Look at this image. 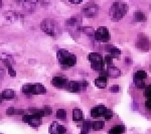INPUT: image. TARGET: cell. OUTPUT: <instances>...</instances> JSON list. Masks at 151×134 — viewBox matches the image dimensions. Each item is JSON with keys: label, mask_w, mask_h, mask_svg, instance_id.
<instances>
[{"label": "cell", "mask_w": 151, "mask_h": 134, "mask_svg": "<svg viewBox=\"0 0 151 134\" xmlns=\"http://www.w3.org/2000/svg\"><path fill=\"white\" fill-rule=\"evenodd\" d=\"M104 121H95V122H92V128L95 131H99L104 127Z\"/></svg>", "instance_id": "cb8c5ba5"}, {"label": "cell", "mask_w": 151, "mask_h": 134, "mask_svg": "<svg viewBox=\"0 0 151 134\" xmlns=\"http://www.w3.org/2000/svg\"><path fill=\"white\" fill-rule=\"evenodd\" d=\"M125 131V127L123 125H116L109 130L108 134H122Z\"/></svg>", "instance_id": "d6986e66"}, {"label": "cell", "mask_w": 151, "mask_h": 134, "mask_svg": "<svg viewBox=\"0 0 151 134\" xmlns=\"http://www.w3.org/2000/svg\"><path fill=\"white\" fill-rule=\"evenodd\" d=\"M145 106H146V108L151 109V99H147V100H146Z\"/></svg>", "instance_id": "f35d334b"}, {"label": "cell", "mask_w": 151, "mask_h": 134, "mask_svg": "<svg viewBox=\"0 0 151 134\" xmlns=\"http://www.w3.org/2000/svg\"><path fill=\"white\" fill-rule=\"evenodd\" d=\"M20 4H21L24 9L26 10H32L36 7V2H32V1H22L20 2Z\"/></svg>", "instance_id": "603a6c76"}, {"label": "cell", "mask_w": 151, "mask_h": 134, "mask_svg": "<svg viewBox=\"0 0 151 134\" xmlns=\"http://www.w3.org/2000/svg\"><path fill=\"white\" fill-rule=\"evenodd\" d=\"M68 81L67 79L63 78V77H55V78L51 80V85L55 86L57 88H66L68 84Z\"/></svg>", "instance_id": "7c38bea8"}, {"label": "cell", "mask_w": 151, "mask_h": 134, "mask_svg": "<svg viewBox=\"0 0 151 134\" xmlns=\"http://www.w3.org/2000/svg\"><path fill=\"white\" fill-rule=\"evenodd\" d=\"M8 72H9V75H10L11 77H15V76H16L15 71H14L13 69H12V67H9V68H8Z\"/></svg>", "instance_id": "8d00e7d4"}, {"label": "cell", "mask_w": 151, "mask_h": 134, "mask_svg": "<svg viewBox=\"0 0 151 134\" xmlns=\"http://www.w3.org/2000/svg\"><path fill=\"white\" fill-rule=\"evenodd\" d=\"M134 84H135V86L137 87V89H139V90H142L145 88V82L143 80H140V79L134 78Z\"/></svg>", "instance_id": "f1b7e54d"}, {"label": "cell", "mask_w": 151, "mask_h": 134, "mask_svg": "<svg viewBox=\"0 0 151 134\" xmlns=\"http://www.w3.org/2000/svg\"><path fill=\"white\" fill-rule=\"evenodd\" d=\"M119 91V86L118 85H114L111 87V92H113V93H116V92Z\"/></svg>", "instance_id": "74e56055"}, {"label": "cell", "mask_w": 151, "mask_h": 134, "mask_svg": "<svg viewBox=\"0 0 151 134\" xmlns=\"http://www.w3.org/2000/svg\"><path fill=\"white\" fill-rule=\"evenodd\" d=\"M29 111L32 113L33 115H36V116H38V117H42V116H46L44 113V111H43V109H34V108H30Z\"/></svg>", "instance_id": "d4e9b609"}, {"label": "cell", "mask_w": 151, "mask_h": 134, "mask_svg": "<svg viewBox=\"0 0 151 134\" xmlns=\"http://www.w3.org/2000/svg\"><path fill=\"white\" fill-rule=\"evenodd\" d=\"M4 16H5L7 19H9L10 21H14V20L20 19L22 15H19V14L14 11H6L5 13H4Z\"/></svg>", "instance_id": "e0dca14e"}, {"label": "cell", "mask_w": 151, "mask_h": 134, "mask_svg": "<svg viewBox=\"0 0 151 134\" xmlns=\"http://www.w3.org/2000/svg\"><path fill=\"white\" fill-rule=\"evenodd\" d=\"M107 108L103 105H99L96 106L91 110V116L94 117V118H97V117H101V116H104L105 113H106Z\"/></svg>", "instance_id": "8fae6325"}, {"label": "cell", "mask_w": 151, "mask_h": 134, "mask_svg": "<svg viewBox=\"0 0 151 134\" xmlns=\"http://www.w3.org/2000/svg\"><path fill=\"white\" fill-rule=\"evenodd\" d=\"M87 88V82L84 80L81 81H69L66 86L65 89L68 91L73 92V93H78L82 90H86Z\"/></svg>", "instance_id": "5b68a950"}, {"label": "cell", "mask_w": 151, "mask_h": 134, "mask_svg": "<svg viewBox=\"0 0 151 134\" xmlns=\"http://www.w3.org/2000/svg\"><path fill=\"white\" fill-rule=\"evenodd\" d=\"M45 92H46V88L41 85V84H32L31 94H33V95H41V94H45Z\"/></svg>", "instance_id": "4fadbf2b"}, {"label": "cell", "mask_w": 151, "mask_h": 134, "mask_svg": "<svg viewBox=\"0 0 151 134\" xmlns=\"http://www.w3.org/2000/svg\"><path fill=\"white\" fill-rule=\"evenodd\" d=\"M112 56H110V54H108V56H105V62H106L107 66H108V68H110V67H114L113 66V60H112Z\"/></svg>", "instance_id": "4dcf8cb0"}, {"label": "cell", "mask_w": 151, "mask_h": 134, "mask_svg": "<svg viewBox=\"0 0 151 134\" xmlns=\"http://www.w3.org/2000/svg\"><path fill=\"white\" fill-rule=\"evenodd\" d=\"M91 128H92V122L90 120H85L84 123H83L81 134H88Z\"/></svg>", "instance_id": "7402d4cb"}, {"label": "cell", "mask_w": 151, "mask_h": 134, "mask_svg": "<svg viewBox=\"0 0 151 134\" xmlns=\"http://www.w3.org/2000/svg\"><path fill=\"white\" fill-rule=\"evenodd\" d=\"M112 116H113V111L110 110V109H107L106 113H105V115H104L105 119H106V120H109V119L112 118Z\"/></svg>", "instance_id": "836d02e7"}, {"label": "cell", "mask_w": 151, "mask_h": 134, "mask_svg": "<svg viewBox=\"0 0 151 134\" xmlns=\"http://www.w3.org/2000/svg\"><path fill=\"white\" fill-rule=\"evenodd\" d=\"M2 99H5V100H11L14 98V96H15V93H14V91H12V90H4L3 92H2Z\"/></svg>", "instance_id": "44dd1931"}, {"label": "cell", "mask_w": 151, "mask_h": 134, "mask_svg": "<svg viewBox=\"0 0 151 134\" xmlns=\"http://www.w3.org/2000/svg\"><path fill=\"white\" fill-rule=\"evenodd\" d=\"M6 114L7 115H14V114H16V109H14V108H12V107H10V108H8L7 110H6Z\"/></svg>", "instance_id": "e575fe53"}, {"label": "cell", "mask_w": 151, "mask_h": 134, "mask_svg": "<svg viewBox=\"0 0 151 134\" xmlns=\"http://www.w3.org/2000/svg\"><path fill=\"white\" fill-rule=\"evenodd\" d=\"M106 49L109 52L110 56H112L113 58H119L120 56H121V51H120L118 47H113V45H109V47H106Z\"/></svg>", "instance_id": "9a60e30c"}, {"label": "cell", "mask_w": 151, "mask_h": 134, "mask_svg": "<svg viewBox=\"0 0 151 134\" xmlns=\"http://www.w3.org/2000/svg\"><path fill=\"white\" fill-rule=\"evenodd\" d=\"M57 118L61 119V120H64V119L67 118V112L64 109H59L57 111Z\"/></svg>", "instance_id": "f546056e"}, {"label": "cell", "mask_w": 151, "mask_h": 134, "mask_svg": "<svg viewBox=\"0 0 151 134\" xmlns=\"http://www.w3.org/2000/svg\"><path fill=\"white\" fill-rule=\"evenodd\" d=\"M136 47L140 49V51H144V52H147L150 49V41L146 38L145 36L142 35L141 39L138 38L137 43H136Z\"/></svg>", "instance_id": "30bf717a"}, {"label": "cell", "mask_w": 151, "mask_h": 134, "mask_svg": "<svg viewBox=\"0 0 151 134\" xmlns=\"http://www.w3.org/2000/svg\"><path fill=\"white\" fill-rule=\"evenodd\" d=\"M82 30H83V31H85V32H86L87 34H89V35H92V34H94V35H95V31H94V29L91 28V27H83Z\"/></svg>", "instance_id": "1f68e13d"}, {"label": "cell", "mask_w": 151, "mask_h": 134, "mask_svg": "<svg viewBox=\"0 0 151 134\" xmlns=\"http://www.w3.org/2000/svg\"><path fill=\"white\" fill-rule=\"evenodd\" d=\"M81 23H82V19H81L78 15L73 16L72 18H70V19H68L67 21H66L67 26H70V27H78Z\"/></svg>", "instance_id": "5bb4252c"}, {"label": "cell", "mask_w": 151, "mask_h": 134, "mask_svg": "<svg viewBox=\"0 0 151 134\" xmlns=\"http://www.w3.org/2000/svg\"><path fill=\"white\" fill-rule=\"evenodd\" d=\"M31 90H32V84H25L22 86V93L26 94V95H31Z\"/></svg>", "instance_id": "4316f807"}, {"label": "cell", "mask_w": 151, "mask_h": 134, "mask_svg": "<svg viewBox=\"0 0 151 134\" xmlns=\"http://www.w3.org/2000/svg\"><path fill=\"white\" fill-rule=\"evenodd\" d=\"M135 79H140V80H144V79L147 78V73L145 71H142V70H139L135 73V76H134Z\"/></svg>", "instance_id": "484cf974"}, {"label": "cell", "mask_w": 151, "mask_h": 134, "mask_svg": "<svg viewBox=\"0 0 151 134\" xmlns=\"http://www.w3.org/2000/svg\"><path fill=\"white\" fill-rule=\"evenodd\" d=\"M66 131H67L66 127L57 122L51 123V126H49V134H65Z\"/></svg>", "instance_id": "9c48e42d"}, {"label": "cell", "mask_w": 151, "mask_h": 134, "mask_svg": "<svg viewBox=\"0 0 151 134\" xmlns=\"http://www.w3.org/2000/svg\"><path fill=\"white\" fill-rule=\"evenodd\" d=\"M89 60L91 62V67L94 69L95 71H99L102 72L103 68H104V60L100 54L98 53H91L89 54Z\"/></svg>", "instance_id": "277c9868"}, {"label": "cell", "mask_w": 151, "mask_h": 134, "mask_svg": "<svg viewBox=\"0 0 151 134\" xmlns=\"http://www.w3.org/2000/svg\"><path fill=\"white\" fill-rule=\"evenodd\" d=\"M135 19L137 20V21H139V22L145 21V20H146V16H145V14H144L142 11H136L135 12Z\"/></svg>", "instance_id": "83f0119b"}, {"label": "cell", "mask_w": 151, "mask_h": 134, "mask_svg": "<svg viewBox=\"0 0 151 134\" xmlns=\"http://www.w3.org/2000/svg\"><path fill=\"white\" fill-rule=\"evenodd\" d=\"M107 73H108V77L110 78H118L121 75V71L120 69L116 68V67H110L107 69Z\"/></svg>", "instance_id": "2e32d148"}, {"label": "cell", "mask_w": 151, "mask_h": 134, "mask_svg": "<svg viewBox=\"0 0 151 134\" xmlns=\"http://www.w3.org/2000/svg\"><path fill=\"white\" fill-rule=\"evenodd\" d=\"M95 85H96L98 88H100V89H104V88L107 86V78L99 76L98 78L95 80Z\"/></svg>", "instance_id": "ac0fdd59"}, {"label": "cell", "mask_w": 151, "mask_h": 134, "mask_svg": "<svg viewBox=\"0 0 151 134\" xmlns=\"http://www.w3.org/2000/svg\"><path fill=\"white\" fill-rule=\"evenodd\" d=\"M40 27L42 29V31H44L46 34L51 35V36H55L57 33V24L55 20L49 19H43L40 23Z\"/></svg>", "instance_id": "3957f363"}, {"label": "cell", "mask_w": 151, "mask_h": 134, "mask_svg": "<svg viewBox=\"0 0 151 134\" xmlns=\"http://www.w3.org/2000/svg\"><path fill=\"white\" fill-rule=\"evenodd\" d=\"M57 60H59L61 66L64 69L72 68V67L75 66L77 62V56L75 54H71L70 52L66 51V49H59L57 54Z\"/></svg>", "instance_id": "6da1fadb"}, {"label": "cell", "mask_w": 151, "mask_h": 134, "mask_svg": "<svg viewBox=\"0 0 151 134\" xmlns=\"http://www.w3.org/2000/svg\"><path fill=\"white\" fill-rule=\"evenodd\" d=\"M22 121L24 123H28L32 127H38L41 124V118L38 116L31 114V115H23Z\"/></svg>", "instance_id": "ba28073f"}, {"label": "cell", "mask_w": 151, "mask_h": 134, "mask_svg": "<svg viewBox=\"0 0 151 134\" xmlns=\"http://www.w3.org/2000/svg\"><path fill=\"white\" fill-rule=\"evenodd\" d=\"M144 95L147 99H151V85L147 86L145 89V92H144Z\"/></svg>", "instance_id": "d6a6232c"}, {"label": "cell", "mask_w": 151, "mask_h": 134, "mask_svg": "<svg viewBox=\"0 0 151 134\" xmlns=\"http://www.w3.org/2000/svg\"><path fill=\"white\" fill-rule=\"evenodd\" d=\"M72 3H81V1H72Z\"/></svg>", "instance_id": "ab89813d"}, {"label": "cell", "mask_w": 151, "mask_h": 134, "mask_svg": "<svg viewBox=\"0 0 151 134\" xmlns=\"http://www.w3.org/2000/svg\"><path fill=\"white\" fill-rule=\"evenodd\" d=\"M128 11V5L124 2H114L110 10L111 18L113 21L120 20Z\"/></svg>", "instance_id": "7a4b0ae2"}, {"label": "cell", "mask_w": 151, "mask_h": 134, "mask_svg": "<svg viewBox=\"0 0 151 134\" xmlns=\"http://www.w3.org/2000/svg\"><path fill=\"white\" fill-rule=\"evenodd\" d=\"M83 119V112L81 109L79 108H75L73 110V120L76 121V122H79Z\"/></svg>", "instance_id": "ffe728a7"}, {"label": "cell", "mask_w": 151, "mask_h": 134, "mask_svg": "<svg viewBox=\"0 0 151 134\" xmlns=\"http://www.w3.org/2000/svg\"><path fill=\"white\" fill-rule=\"evenodd\" d=\"M82 10L86 17H95L99 12V6L94 2H89L83 7Z\"/></svg>", "instance_id": "52a82bcc"}, {"label": "cell", "mask_w": 151, "mask_h": 134, "mask_svg": "<svg viewBox=\"0 0 151 134\" xmlns=\"http://www.w3.org/2000/svg\"><path fill=\"white\" fill-rule=\"evenodd\" d=\"M110 32H109L108 28L105 26H100L97 28V30L95 31V38L98 41L101 43H107L110 41Z\"/></svg>", "instance_id": "8992f818"}, {"label": "cell", "mask_w": 151, "mask_h": 134, "mask_svg": "<svg viewBox=\"0 0 151 134\" xmlns=\"http://www.w3.org/2000/svg\"><path fill=\"white\" fill-rule=\"evenodd\" d=\"M43 111H44L45 115H51V109L49 107H47V106H45V107H43Z\"/></svg>", "instance_id": "d590c367"}]
</instances>
